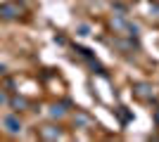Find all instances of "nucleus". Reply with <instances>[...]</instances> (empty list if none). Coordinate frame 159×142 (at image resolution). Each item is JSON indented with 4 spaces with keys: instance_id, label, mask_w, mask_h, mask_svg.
<instances>
[{
    "instance_id": "nucleus-4",
    "label": "nucleus",
    "mask_w": 159,
    "mask_h": 142,
    "mask_svg": "<svg viewBox=\"0 0 159 142\" xmlns=\"http://www.w3.org/2000/svg\"><path fill=\"white\" fill-rule=\"evenodd\" d=\"M0 14H2L5 19H14L19 12H17V7H14V5H2V7H0Z\"/></svg>"
},
{
    "instance_id": "nucleus-2",
    "label": "nucleus",
    "mask_w": 159,
    "mask_h": 142,
    "mask_svg": "<svg viewBox=\"0 0 159 142\" xmlns=\"http://www.w3.org/2000/svg\"><path fill=\"white\" fill-rule=\"evenodd\" d=\"M2 123H5V128L10 130V133H19V130H21V121L17 118V116H5V121H2Z\"/></svg>"
},
{
    "instance_id": "nucleus-10",
    "label": "nucleus",
    "mask_w": 159,
    "mask_h": 142,
    "mask_svg": "<svg viewBox=\"0 0 159 142\" xmlns=\"http://www.w3.org/2000/svg\"><path fill=\"white\" fill-rule=\"evenodd\" d=\"M5 74V64H0V76Z\"/></svg>"
},
{
    "instance_id": "nucleus-9",
    "label": "nucleus",
    "mask_w": 159,
    "mask_h": 142,
    "mask_svg": "<svg viewBox=\"0 0 159 142\" xmlns=\"http://www.w3.org/2000/svg\"><path fill=\"white\" fill-rule=\"evenodd\" d=\"M12 107H19V109H24V107H26V102H24V100H12Z\"/></svg>"
},
{
    "instance_id": "nucleus-6",
    "label": "nucleus",
    "mask_w": 159,
    "mask_h": 142,
    "mask_svg": "<svg viewBox=\"0 0 159 142\" xmlns=\"http://www.w3.org/2000/svg\"><path fill=\"white\" fill-rule=\"evenodd\" d=\"M74 121L79 123V126H88V123H90V118H88L86 114H76V118H74Z\"/></svg>"
},
{
    "instance_id": "nucleus-7",
    "label": "nucleus",
    "mask_w": 159,
    "mask_h": 142,
    "mask_svg": "<svg viewBox=\"0 0 159 142\" xmlns=\"http://www.w3.org/2000/svg\"><path fill=\"white\" fill-rule=\"evenodd\" d=\"M147 90H150V85H145V83H140V85H138V95H140V97H147Z\"/></svg>"
},
{
    "instance_id": "nucleus-8",
    "label": "nucleus",
    "mask_w": 159,
    "mask_h": 142,
    "mask_svg": "<svg viewBox=\"0 0 159 142\" xmlns=\"http://www.w3.org/2000/svg\"><path fill=\"white\" fill-rule=\"evenodd\" d=\"M76 31H79V36H88V31H90V28H88L86 24H81V26L76 28Z\"/></svg>"
},
{
    "instance_id": "nucleus-3",
    "label": "nucleus",
    "mask_w": 159,
    "mask_h": 142,
    "mask_svg": "<svg viewBox=\"0 0 159 142\" xmlns=\"http://www.w3.org/2000/svg\"><path fill=\"white\" fill-rule=\"evenodd\" d=\"M128 24H131V21H126V17H124V14H114V19H112L114 31H126Z\"/></svg>"
},
{
    "instance_id": "nucleus-1",
    "label": "nucleus",
    "mask_w": 159,
    "mask_h": 142,
    "mask_svg": "<svg viewBox=\"0 0 159 142\" xmlns=\"http://www.w3.org/2000/svg\"><path fill=\"white\" fill-rule=\"evenodd\" d=\"M40 137H45V140H60L62 130L57 128V126H45V128L40 130Z\"/></svg>"
},
{
    "instance_id": "nucleus-5",
    "label": "nucleus",
    "mask_w": 159,
    "mask_h": 142,
    "mask_svg": "<svg viewBox=\"0 0 159 142\" xmlns=\"http://www.w3.org/2000/svg\"><path fill=\"white\" fill-rule=\"evenodd\" d=\"M64 114H66L64 104H52V107H50V116H52V118H62Z\"/></svg>"
}]
</instances>
